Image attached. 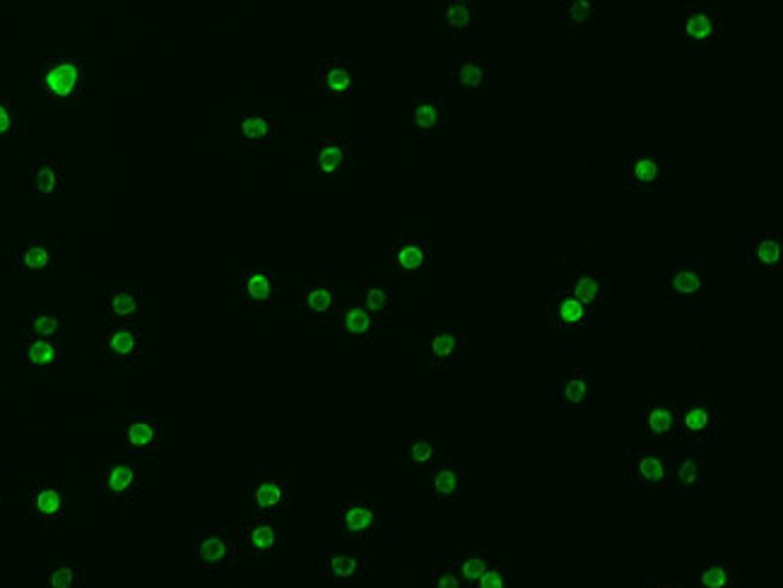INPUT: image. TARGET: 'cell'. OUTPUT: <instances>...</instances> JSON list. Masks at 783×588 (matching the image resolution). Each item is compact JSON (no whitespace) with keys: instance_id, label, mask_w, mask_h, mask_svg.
Wrapping results in <instances>:
<instances>
[{"instance_id":"cell-1","label":"cell","mask_w":783,"mask_h":588,"mask_svg":"<svg viewBox=\"0 0 783 588\" xmlns=\"http://www.w3.org/2000/svg\"><path fill=\"white\" fill-rule=\"evenodd\" d=\"M87 65L71 53H53L39 61V99L56 109L71 107L85 93Z\"/></svg>"},{"instance_id":"cell-2","label":"cell","mask_w":783,"mask_h":588,"mask_svg":"<svg viewBox=\"0 0 783 588\" xmlns=\"http://www.w3.org/2000/svg\"><path fill=\"white\" fill-rule=\"evenodd\" d=\"M240 552V528L232 526H203L186 546V555L193 567L206 574L234 569Z\"/></svg>"},{"instance_id":"cell-3","label":"cell","mask_w":783,"mask_h":588,"mask_svg":"<svg viewBox=\"0 0 783 588\" xmlns=\"http://www.w3.org/2000/svg\"><path fill=\"white\" fill-rule=\"evenodd\" d=\"M725 32L719 3H687L677 20V37L692 51L717 49Z\"/></svg>"},{"instance_id":"cell-4","label":"cell","mask_w":783,"mask_h":588,"mask_svg":"<svg viewBox=\"0 0 783 588\" xmlns=\"http://www.w3.org/2000/svg\"><path fill=\"white\" fill-rule=\"evenodd\" d=\"M675 475V463L661 446L646 444L629 451L627 480L637 490H668Z\"/></svg>"},{"instance_id":"cell-5","label":"cell","mask_w":783,"mask_h":588,"mask_svg":"<svg viewBox=\"0 0 783 588\" xmlns=\"http://www.w3.org/2000/svg\"><path fill=\"white\" fill-rule=\"evenodd\" d=\"M709 273L695 261H680L665 273L663 299L677 309H695L707 297Z\"/></svg>"},{"instance_id":"cell-6","label":"cell","mask_w":783,"mask_h":588,"mask_svg":"<svg viewBox=\"0 0 783 588\" xmlns=\"http://www.w3.org/2000/svg\"><path fill=\"white\" fill-rule=\"evenodd\" d=\"M677 439L685 444H707L719 432L721 405L711 395H692L685 405H677Z\"/></svg>"},{"instance_id":"cell-7","label":"cell","mask_w":783,"mask_h":588,"mask_svg":"<svg viewBox=\"0 0 783 588\" xmlns=\"http://www.w3.org/2000/svg\"><path fill=\"white\" fill-rule=\"evenodd\" d=\"M294 497H297L294 480L287 473L276 468L258 473L252 485H248V502H252L258 516L276 518L294 504Z\"/></svg>"},{"instance_id":"cell-8","label":"cell","mask_w":783,"mask_h":588,"mask_svg":"<svg viewBox=\"0 0 783 588\" xmlns=\"http://www.w3.org/2000/svg\"><path fill=\"white\" fill-rule=\"evenodd\" d=\"M552 401L566 415H584L594 403V381L584 367H566L552 383Z\"/></svg>"},{"instance_id":"cell-9","label":"cell","mask_w":783,"mask_h":588,"mask_svg":"<svg viewBox=\"0 0 783 588\" xmlns=\"http://www.w3.org/2000/svg\"><path fill=\"white\" fill-rule=\"evenodd\" d=\"M319 572L326 581L338 586H352L369 579L371 558H367L365 552L326 548L319 560Z\"/></svg>"},{"instance_id":"cell-10","label":"cell","mask_w":783,"mask_h":588,"mask_svg":"<svg viewBox=\"0 0 783 588\" xmlns=\"http://www.w3.org/2000/svg\"><path fill=\"white\" fill-rule=\"evenodd\" d=\"M160 439H162L160 420L147 413L129 415L119 429L121 454L131 458L155 454L157 446H160Z\"/></svg>"},{"instance_id":"cell-11","label":"cell","mask_w":783,"mask_h":588,"mask_svg":"<svg viewBox=\"0 0 783 588\" xmlns=\"http://www.w3.org/2000/svg\"><path fill=\"white\" fill-rule=\"evenodd\" d=\"M68 509H71V497H68V492L61 488L59 482L41 480V482H34L29 488L27 512L32 518H37L44 528L53 530L56 526H59L65 518Z\"/></svg>"},{"instance_id":"cell-12","label":"cell","mask_w":783,"mask_h":588,"mask_svg":"<svg viewBox=\"0 0 783 588\" xmlns=\"http://www.w3.org/2000/svg\"><path fill=\"white\" fill-rule=\"evenodd\" d=\"M377 526H379V512L371 500L355 497V500H347L338 506L335 528L340 538H345L350 542L369 540Z\"/></svg>"},{"instance_id":"cell-13","label":"cell","mask_w":783,"mask_h":588,"mask_svg":"<svg viewBox=\"0 0 783 588\" xmlns=\"http://www.w3.org/2000/svg\"><path fill=\"white\" fill-rule=\"evenodd\" d=\"M140 490V461L131 456H113L101 466V492L109 500L126 502Z\"/></svg>"},{"instance_id":"cell-14","label":"cell","mask_w":783,"mask_h":588,"mask_svg":"<svg viewBox=\"0 0 783 588\" xmlns=\"http://www.w3.org/2000/svg\"><path fill=\"white\" fill-rule=\"evenodd\" d=\"M783 264V244L779 232L755 234L743 248V270L747 275H776Z\"/></svg>"},{"instance_id":"cell-15","label":"cell","mask_w":783,"mask_h":588,"mask_svg":"<svg viewBox=\"0 0 783 588\" xmlns=\"http://www.w3.org/2000/svg\"><path fill=\"white\" fill-rule=\"evenodd\" d=\"M389 258L393 273L403 278L417 275L432 264V244H429V236L423 234L395 236L389 246Z\"/></svg>"},{"instance_id":"cell-16","label":"cell","mask_w":783,"mask_h":588,"mask_svg":"<svg viewBox=\"0 0 783 588\" xmlns=\"http://www.w3.org/2000/svg\"><path fill=\"white\" fill-rule=\"evenodd\" d=\"M333 323L338 328V333L343 335L347 343L365 345L371 343L374 335H377V319L362 307L357 297H345L338 302Z\"/></svg>"},{"instance_id":"cell-17","label":"cell","mask_w":783,"mask_h":588,"mask_svg":"<svg viewBox=\"0 0 783 588\" xmlns=\"http://www.w3.org/2000/svg\"><path fill=\"white\" fill-rule=\"evenodd\" d=\"M427 350L432 367L437 371H446L468 359L470 338L465 331H456V328H437V331L429 333Z\"/></svg>"},{"instance_id":"cell-18","label":"cell","mask_w":783,"mask_h":588,"mask_svg":"<svg viewBox=\"0 0 783 588\" xmlns=\"http://www.w3.org/2000/svg\"><path fill=\"white\" fill-rule=\"evenodd\" d=\"M594 321V311L574 299L570 292H554L550 299V328L566 335H584Z\"/></svg>"},{"instance_id":"cell-19","label":"cell","mask_w":783,"mask_h":588,"mask_svg":"<svg viewBox=\"0 0 783 588\" xmlns=\"http://www.w3.org/2000/svg\"><path fill=\"white\" fill-rule=\"evenodd\" d=\"M668 167L653 152H634L627 160V188L644 198L653 196L663 186Z\"/></svg>"},{"instance_id":"cell-20","label":"cell","mask_w":783,"mask_h":588,"mask_svg":"<svg viewBox=\"0 0 783 588\" xmlns=\"http://www.w3.org/2000/svg\"><path fill=\"white\" fill-rule=\"evenodd\" d=\"M240 542L248 558L256 560L276 558L280 548V530L276 518L256 516L254 522L240 526Z\"/></svg>"},{"instance_id":"cell-21","label":"cell","mask_w":783,"mask_h":588,"mask_svg":"<svg viewBox=\"0 0 783 588\" xmlns=\"http://www.w3.org/2000/svg\"><path fill=\"white\" fill-rule=\"evenodd\" d=\"M236 292L248 309L272 307L278 299V275L266 268H248L236 280Z\"/></svg>"},{"instance_id":"cell-22","label":"cell","mask_w":783,"mask_h":588,"mask_svg":"<svg viewBox=\"0 0 783 588\" xmlns=\"http://www.w3.org/2000/svg\"><path fill=\"white\" fill-rule=\"evenodd\" d=\"M338 290L331 278H311L306 285L297 292V307L304 316L319 321L333 316L338 309Z\"/></svg>"},{"instance_id":"cell-23","label":"cell","mask_w":783,"mask_h":588,"mask_svg":"<svg viewBox=\"0 0 783 588\" xmlns=\"http://www.w3.org/2000/svg\"><path fill=\"white\" fill-rule=\"evenodd\" d=\"M61 264V252L49 236H32L25 246L17 248L13 266L27 275H44Z\"/></svg>"},{"instance_id":"cell-24","label":"cell","mask_w":783,"mask_h":588,"mask_svg":"<svg viewBox=\"0 0 783 588\" xmlns=\"http://www.w3.org/2000/svg\"><path fill=\"white\" fill-rule=\"evenodd\" d=\"M677 417L680 408L668 401H649L641 408V427L646 444H661L671 441L677 434Z\"/></svg>"},{"instance_id":"cell-25","label":"cell","mask_w":783,"mask_h":588,"mask_svg":"<svg viewBox=\"0 0 783 588\" xmlns=\"http://www.w3.org/2000/svg\"><path fill=\"white\" fill-rule=\"evenodd\" d=\"M413 138L429 140L446 128L449 121V101L441 97H419L413 101Z\"/></svg>"},{"instance_id":"cell-26","label":"cell","mask_w":783,"mask_h":588,"mask_svg":"<svg viewBox=\"0 0 783 588\" xmlns=\"http://www.w3.org/2000/svg\"><path fill=\"white\" fill-rule=\"evenodd\" d=\"M20 365L34 371V375H53L63 365V341L25 338L20 347Z\"/></svg>"},{"instance_id":"cell-27","label":"cell","mask_w":783,"mask_h":588,"mask_svg":"<svg viewBox=\"0 0 783 588\" xmlns=\"http://www.w3.org/2000/svg\"><path fill=\"white\" fill-rule=\"evenodd\" d=\"M350 140L343 135H326L314 143V169L321 179H335L350 169Z\"/></svg>"},{"instance_id":"cell-28","label":"cell","mask_w":783,"mask_h":588,"mask_svg":"<svg viewBox=\"0 0 783 588\" xmlns=\"http://www.w3.org/2000/svg\"><path fill=\"white\" fill-rule=\"evenodd\" d=\"M359 71L347 61H323L316 73V89L328 99H347L355 93Z\"/></svg>"},{"instance_id":"cell-29","label":"cell","mask_w":783,"mask_h":588,"mask_svg":"<svg viewBox=\"0 0 783 588\" xmlns=\"http://www.w3.org/2000/svg\"><path fill=\"white\" fill-rule=\"evenodd\" d=\"M741 572L735 564L723 555V552H711V555L699 564V569L689 579L692 588H737L741 586Z\"/></svg>"},{"instance_id":"cell-30","label":"cell","mask_w":783,"mask_h":588,"mask_svg":"<svg viewBox=\"0 0 783 588\" xmlns=\"http://www.w3.org/2000/svg\"><path fill=\"white\" fill-rule=\"evenodd\" d=\"M105 355L119 365H140L143 359V338L133 326H113L101 341Z\"/></svg>"},{"instance_id":"cell-31","label":"cell","mask_w":783,"mask_h":588,"mask_svg":"<svg viewBox=\"0 0 783 588\" xmlns=\"http://www.w3.org/2000/svg\"><path fill=\"white\" fill-rule=\"evenodd\" d=\"M465 490V468L458 463H437L429 478V494L439 504L458 500Z\"/></svg>"},{"instance_id":"cell-32","label":"cell","mask_w":783,"mask_h":588,"mask_svg":"<svg viewBox=\"0 0 783 588\" xmlns=\"http://www.w3.org/2000/svg\"><path fill=\"white\" fill-rule=\"evenodd\" d=\"M566 292L594 311L608 297V280L603 273H598V270H574L570 275V287H566Z\"/></svg>"},{"instance_id":"cell-33","label":"cell","mask_w":783,"mask_h":588,"mask_svg":"<svg viewBox=\"0 0 783 588\" xmlns=\"http://www.w3.org/2000/svg\"><path fill=\"white\" fill-rule=\"evenodd\" d=\"M27 186L32 194H37L41 198L59 196L65 186V176H63L61 164L51 160V157H39V160L34 162L29 169Z\"/></svg>"},{"instance_id":"cell-34","label":"cell","mask_w":783,"mask_h":588,"mask_svg":"<svg viewBox=\"0 0 783 588\" xmlns=\"http://www.w3.org/2000/svg\"><path fill=\"white\" fill-rule=\"evenodd\" d=\"M234 131L242 147H266L276 140L278 121L266 114H244L234 121Z\"/></svg>"},{"instance_id":"cell-35","label":"cell","mask_w":783,"mask_h":588,"mask_svg":"<svg viewBox=\"0 0 783 588\" xmlns=\"http://www.w3.org/2000/svg\"><path fill=\"white\" fill-rule=\"evenodd\" d=\"M105 311L117 321V326H133L138 323L143 314V299L140 294L131 287L109 290L105 294Z\"/></svg>"},{"instance_id":"cell-36","label":"cell","mask_w":783,"mask_h":588,"mask_svg":"<svg viewBox=\"0 0 783 588\" xmlns=\"http://www.w3.org/2000/svg\"><path fill=\"white\" fill-rule=\"evenodd\" d=\"M451 81L461 93L480 95L490 83V65L480 59H456L451 63Z\"/></svg>"},{"instance_id":"cell-37","label":"cell","mask_w":783,"mask_h":588,"mask_svg":"<svg viewBox=\"0 0 783 588\" xmlns=\"http://www.w3.org/2000/svg\"><path fill=\"white\" fill-rule=\"evenodd\" d=\"M357 299L374 319H386L393 311V290L381 278H362Z\"/></svg>"},{"instance_id":"cell-38","label":"cell","mask_w":783,"mask_h":588,"mask_svg":"<svg viewBox=\"0 0 783 588\" xmlns=\"http://www.w3.org/2000/svg\"><path fill=\"white\" fill-rule=\"evenodd\" d=\"M439 10L451 37H468L475 20V3L470 0H444V3H439Z\"/></svg>"},{"instance_id":"cell-39","label":"cell","mask_w":783,"mask_h":588,"mask_svg":"<svg viewBox=\"0 0 783 588\" xmlns=\"http://www.w3.org/2000/svg\"><path fill=\"white\" fill-rule=\"evenodd\" d=\"M490 564H492L490 552L475 548V550H463L461 555H458V560L453 562L451 567L456 569V574L461 576V581H463L465 586L473 588V584L480 579V576L487 572V567H490Z\"/></svg>"},{"instance_id":"cell-40","label":"cell","mask_w":783,"mask_h":588,"mask_svg":"<svg viewBox=\"0 0 783 588\" xmlns=\"http://www.w3.org/2000/svg\"><path fill=\"white\" fill-rule=\"evenodd\" d=\"M27 338H51V341H63L65 319L59 311H34L25 323Z\"/></svg>"},{"instance_id":"cell-41","label":"cell","mask_w":783,"mask_h":588,"mask_svg":"<svg viewBox=\"0 0 783 588\" xmlns=\"http://www.w3.org/2000/svg\"><path fill=\"white\" fill-rule=\"evenodd\" d=\"M701 478H704V456L689 451V454L680 461L675 468L673 480H677L680 494H695L701 490Z\"/></svg>"},{"instance_id":"cell-42","label":"cell","mask_w":783,"mask_h":588,"mask_svg":"<svg viewBox=\"0 0 783 588\" xmlns=\"http://www.w3.org/2000/svg\"><path fill=\"white\" fill-rule=\"evenodd\" d=\"M405 456L415 470H432L439 463V446L432 437L415 434L405 446Z\"/></svg>"},{"instance_id":"cell-43","label":"cell","mask_w":783,"mask_h":588,"mask_svg":"<svg viewBox=\"0 0 783 588\" xmlns=\"http://www.w3.org/2000/svg\"><path fill=\"white\" fill-rule=\"evenodd\" d=\"M603 3H596V0H570L566 3V17H570L572 34H584L591 29L596 17L603 15Z\"/></svg>"},{"instance_id":"cell-44","label":"cell","mask_w":783,"mask_h":588,"mask_svg":"<svg viewBox=\"0 0 783 588\" xmlns=\"http://www.w3.org/2000/svg\"><path fill=\"white\" fill-rule=\"evenodd\" d=\"M85 569L81 562H56L47 569L44 584L47 588H83Z\"/></svg>"},{"instance_id":"cell-45","label":"cell","mask_w":783,"mask_h":588,"mask_svg":"<svg viewBox=\"0 0 783 588\" xmlns=\"http://www.w3.org/2000/svg\"><path fill=\"white\" fill-rule=\"evenodd\" d=\"M25 128V117L17 101L0 95V140L15 138Z\"/></svg>"},{"instance_id":"cell-46","label":"cell","mask_w":783,"mask_h":588,"mask_svg":"<svg viewBox=\"0 0 783 588\" xmlns=\"http://www.w3.org/2000/svg\"><path fill=\"white\" fill-rule=\"evenodd\" d=\"M473 588H512V581H509L506 564L492 562L490 567H487V572L480 576V579L473 584Z\"/></svg>"},{"instance_id":"cell-47","label":"cell","mask_w":783,"mask_h":588,"mask_svg":"<svg viewBox=\"0 0 783 588\" xmlns=\"http://www.w3.org/2000/svg\"><path fill=\"white\" fill-rule=\"evenodd\" d=\"M432 588H468V586L461 581V576L453 567H435Z\"/></svg>"},{"instance_id":"cell-48","label":"cell","mask_w":783,"mask_h":588,"mask_svg":"<svg viewBox=\"0 0 783 588\" xmlns=\"http://www.w3.org/2000/svg\"><path fill=\"white\" fill-rule=\"evenodd\" d=\"M646 588H675V586L663 584V581H651V584H646Z\"/></svg>"},{"instance_id":"cell-49","label":"cell","mask_w":783,"mask_h":588,"mask_svg":"<svg viewBox=\"0 0 783 588\" xmlns=\"http://www.w3.org/2000/svg\"><path fill=\"white\" fill-rule=\"evenodd\" d=\"M224 588H244V586H224Z\"/></svg>"},{"instance_id":"cell-50","label":"cell","mask_w":783,"mask_h":588,"mask_svg":"<svg viewBox=\"0 0 783 588\" xmlns=\"http://www.w3.org/2000/svg\"><path fill=\"white\" fill-rule=\"evenodd\" d=\"M737 588H747V586H745V581H741V586H737Z\"/></svg>"}]
</instances>
